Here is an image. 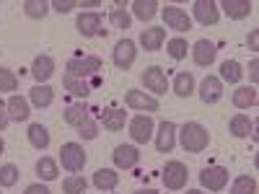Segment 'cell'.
<instances>
[{
  "instance_id": "9a60e30c",
  "label": "cell",
  "mask_w": 259,
  "mask_h": 194,
  "mask_svg": "<svg viewBox=\"0 0 259 194\" xmlns=\"http://www.w3.org/2000/svg\"><path fill=\"white\" fill-rule=\"evenodd\" d=\"M221 99H223V80L215 75H207L200 83V101L202 104H218Z\"/></svg>"
},
{
  "instance_id": "cb8c5ba5",
  "label": "cell",
  "mask_w": 259,
  "mask_h": 194,
  "mask_svg": "<svg viewBox=\"0 0 259 194\" xmlns=\"http://www.w3.org/2000/svg\"><path fill=\"white\" fill-rule=\"evenodd\" d=\"M251 129H254V122H251L246 114H236V117H231V122H228V132H231L233 137H239V140L249 137Z\"/></svg>"
},
{
  "instance_id": "4dcf8cb0",
  "label": "cell",
  "mask_w": 259,
  "mask_h": 194,
  "mask_svg": "<svg viewBox=\"0 0 259 194\" xmlns=\"http://www.w3.org/2000/svg\"><path fill=\"white\" fill-rule=\"evenodd\" d=\"M36 174L45 179V181H55L57 176H60V168H57V163L52 161V158H39L36 161Z\"/></svg>"
},
{
  "instance_id": "b9f144b4",
  "label": "cell",
  "mask_w": 259,
  "mask_h": 194,
  "mask_svg": "<svg viewBox=\"0 0 259 194\" xmlns=\"http://www.w3.org/2000/svg\"><path fill=\"white\" fill-rule=\"evenodd\" d=\"M8 106H6V101H0V132H3V129L8 127Z\"/></svg>"
},
{
  "instance_id": "c3c4849f",
  "label": "cell",
  "mask_w": 259,
  "mask_h": 194,
  "mask_svg": "<svg viewBox=\"0 0 259 194\" xmlns=\"http://www.w3.org/2000/svg\"><path fill=\"white\" fill-rule=\"evenodd\" d=\"M187 194H205L202 189H187Z\"/></svg>"
},
{
  "instance_id": "52a82bcc",
  "label": "cell",
  "mask_w": 259,
  "mask_h": 194,
  "mask_svg": "<svg viewBox=\"0 0 259 194\" xmlns=\"http://www.w3.org/2000/svg\"><path fill=\"white\" fill-rule=\"evenodd\" d=\"M143 78V85L148 91H153L156 96H163L168 91V80H166V73L158 68V65H150V68L140 75Z\"/></svg>"
},
{
  "instance_id": "1f68e13d",
  "label": "cell",
  "mask_w": 259,
  "mask_h": 194,
  "mask_svg": "<svg viewBox=\"0 0 259 194\" xmlns=\"http://www.w3.org/2000/svg\"><path fill=\"white\" fill-rule=\"evenodd\" d=\"M221 78H223L226 83H239V80L244 78L241 65L236 62V60H226V62L221 65Z\"/></svg>"
},
{
  "instance_id": "836d02e7",
  "label": "cell",
  "mask_w": 259,
  "mask_h": 194,
  "mask_svg": "<svg viewBox=\"0 0 259 194\" xmlns=\"http://www.w3.org/2000/svg\"><path fill=\"white\" fill-rule=\"evenodd\" d=\"M231 194H256V179L254 176H239L231 184Z\"/></svg>"
},
{
  "instance_id": "74e56055",
  "label": "cell",
  "mask_w": 259,
  "mask_h": 194,
  "mask_svg": "<svg viewBox=\"0 0 259 194\" xmlns=\"http://www.w3.org/2000/svg\"><path fill=\"white\" fill-rule=\"evenodd\" d=\"M18 181V168L13 163L0 166V186H13Z\"/></svg>"
},
{
  "instance_id": "bcb514c9",
  "label": "cell",
  "mask_w": 259,
  "mask_h": 194,
  "mask_svg": "<svg viewBox=\"0 0 259 194\" xmlns=\"http://www.w3.org/2000/svg\"><path fill=\"white\" fill-rule=\"evenodd\" d=\"M78 8H101V0H80Z\"/></svg>"
},
{
  "instance_id": "5bb4252c",
  "label": "cell",
  "mask_w": 259,
  "mask_h": 194,
  "mask_svg": "<svg viewBox=\"0 0 259 194\" xmlns=\"http://www.w3.org/2000/svg\"><path fill=\"white\" fill-rule=\"evenodd\" d=\"M161 13H163V21H166V26H168V29H174V31H189V29H192V18H189L182 8H177V6H166Z\"/></svg>"
},
{
  "instance_id": "f35d334b",
  "label": "cell",
  "mask_w": 259,
  "mask_h": 194,
  "mask_svg": "<svg viewBox=\"0 0 259 194\" xmlns=\"http://www.w3.org/2000/svg\"><path fill=\"white\" fill-rule=\"evenodd\" d=\"M109 21H112L117 29H130V24H133V16H130L124 8H114L112 16H109Z\"/></svg>"
},
{
  "instance_id": "7dc6e473",
  "label": "cell",
  "mask_w": 259,
  "mask_h": 194,
  "mask_svg": "<svg viewBox=\"0 0 259 194\" xmlns=\"http://www.w3.org/2000/svg\"><path fill=\"white\" fill-rule=\"evenodd\" d=\"M135 194H156V191H153V189H138Z\"/></svg>"
},
{
  "instance_id": "f1b7e54d",
  "label": "cell",
  "mask_w": 259,
  "mask_h": 194,
  "mask_svg": "<svg viewBox=\"0 0 259 194\" xmlns=\"http://www.w3.org/2000/svg\"><path fill=\"white\" fill-rule=\"evenodd\" d=\"M158 3L156 0H135L133 3V13H135V18H140V21H150L156 13H158Z\"/></svg>"
},
{
  "instance_id": "83f0119b",
  "label": "cell",
  "mask_w": 259,
  "mask_h": 194,
  "mask_svg": "<svg viewBox=\"0 0 259 194\" xmlns=\"http://www.w3.org/2000/svg\"><path fill=\"white\" fill-rule=\"evenodd\" d=\"M174 93L179 99H189L194 93V75L192 73H179L174 78Z\"/></svg>"
},
{
  "instance_id": "3957f363",
  "label": "cell",
  "mask_w": 259,
  "mask_h": 194,
  "mask_svg": "<svg viewBox=\"0 0 259 194\" xmlns=\"http://www.w3.org/2000/svg\"><path fill=\"white\" fill-rule=\"evenodd\" d=\"M60 161H62V168L65 171H70V174H75V171H83V166H85V150H83V145H78V142H65L62 148H60Z\"/></svg>"
},
{
  "instance_id": "4fadbf2b",
  "label": "cell",
  "mask_w": 259,
  "mask_h": 194,
  "mask_svg": "<svg viewBox=\"0 0 259 194\" xmlns=\"http://www.w3.org/2000/svg\"><path fill=\"white\" fill-rule=\"evenodd\" d=\"M31 75H34L36 85H45L55 75V60L50 55H36L31 62Z\"/></svg>"
},
{
  "instance_id": "ee69618b",
  "label": "cell",
  "mask_w": 259,
  "mask_h": 194,
  "mask_svg": "<svg viewBox=\"0 0 259 194\" xmlns=\"http://www.w3.org/2000/svg\"><path fill=\"white\" fill-rule=\"evenodd\" d=\"M24 194H50V189L45 184H31V186H26Z\"/></svg>"
},
{
  "instance_id": "d6986e66",
  "label": "cell",
  "mask_w": 259,
  "mask_h": 194,
  "mask_svg": "<svg viewBox=\"0 0 259 194\" xmlns=\"http://www.w3.org/2000/svg\"><path fill=\"white\" fill-rule=\"evenodd\" d=\"M99 119H101V124H104L106 129H109V132H119V129H124L127 112L109 106V109H101V112H99Z\"/></svg>"
},
{
  "instance_id": "484cf974",
  "label": "cell",
  "mask_w": 259,
  "mask_h": 194,
  "mask_svg": "<svg viewBox=\"0 0 259 194\" xmlns=\"http://www.w3.org/2000/svg\"><path fill=\"white\" fill-rule=\"evenodd\" d=\"M62 88H65V91H70L73 96L85 99V96L94 91V85H91V83H85V80H78V78H70V75H62Z\"/></svg>"
},
{
  "instance_id": "30bf717a",
  "label": "cell",
  "mask_w": 259,
  "mask_h": 194,
  "mask_svg": "<svg viewBox=\"0 0 259 194\" xmlns=\"http://www.w3.org/2000/svg\"><path fill=\"white\" fill-rule=\"evenodd\" d=\"M124 104L130 106V109H135V112H145V114H150V112H158V99H153V96H145L143 91H127L124 93Z\"/></svg>"
},
{
  "instance_id": "8fae6325",
  "label": "cell",
  "mask_w": 259,
  "mask_h": 194,
  "mask_svg": "<svg viewBox=\"0 0 259 194\" xmlns=\"http://www.w3.org/2000/svg\"><path fill=\"white\" fill-rule=\"evenodd\" d=\"M75 26L83 36H106V29H101V16L96 11H89V13H80Z\"/></svg>"
},
{
  "instance_id": "7c38bea8",
  "label": "cell",
  "mask_w": 259,
  "mask_h": 194,
  "mask_svg": "<svg viewBox=\"0 0 259 194\" xmlns=\"http://www.w3.org/2000/svg\"><path fill=\"white\" fill-rule=\"evenodd\" d=\"M192 11H194V18H197L202 26H215L221 18L218 3H212V0H197V3L192 6Z\"/></svg>"
},
{
  "instance_id": "f546056e",
  "label": "cell",
  "mask_w": 259,
  "mask_h": 194,
  "mask_svg": "<svg viewBox=\"0 0 259 194\" xmlns=\"http://www.w3.org/2000/svg\"><path fill=\"white\" fill-rule=\"evenodd\" d=\"M62 119H65V124H70V127H78V124H83L85 119H89V106H83V104H75V106H70V109H65Z\"/></svg>"
},
{
  "instance_id": "e575fe53",
  "label": "cell",
  "mask_w": 259,
  "mask_h": 194,
  "mask_svg": "<svg viewBox=\"0 0 259 194\" xmlns=\"http://www.w3.org/2000/svg\"><path fill=\"white\" fill-rule=\"evenodd\" d=\"M166 52H168V57H171V60H184V57H187V52H189L187 39H182V36L171 39L168 44H166Z\"/></svg>"
},
{
  "instance_id": "5b68a950",
  "label": "cell",
  "mask_w": 259,
  "mask_h": 194,
  "mask_svg": "<svg viewBox=\"0 0 259 194\" xmlns=\"http://www.w3.org/2000/svg\"><path fill=\"white\" fill-rule=\"evenodd\" d=\"M200 184H202L207 191H221V189H226V184H228V168H223V166H207V168H202Z\"/></svg>"
},
{
  "instance_id": "d4e9b609",
  "label": "cell",
  "mask_w": 259,
  "mask_h": 194,
  "mask_svg": "<svg viewBox=\"0 0 259 194\" xmlns=\"http://www.w3.org/2000/svg\"><path fill=\"white\" fill-rule=\"evenodd\" d=\"M29 142L36 148V150H45L47 145H50V129L45 127V124H39V122H34V124H29Z\"/></svg>"
},
{
  "instance_id": "ac0fdd59",
  "label": "cell",
  "mask_w": 259,
  "mask_h": 194,
  "mask_svg": "<svg viewBox=\"0 0 259 194\" xmlns=\"http://www.w3.org/2000/svg\"><path fill=\"white\" fill-rule=\"evenodd\" d=\"M112 156H114L117 168H135L138 161H140V150L135 145H117Z\"/></svg>"
},
{
  "instance_id": "f6af8a7d",
  "label": "cell",
  "mask_w": 259,
  "mask_h": 194,
  "mask_svg": "<svg viewBox=\"0 0 259 194\" xmlns=\"http://www.w3.org/2000/svg\"><path fill=\"white\" fill-rule=\"evenodd\" d=\"M246 41H249V50H254V52H256V50H259V31H256V29H254V31H249V39H246Z\"/></svg>"
},
{
  "instance_id": "603a6c76",
  "label": "cell",
  "mask_w": 259,
  "mask_h": 194,
  "mask_svg": "<svg viewBox=\"0 0 259 194\" xmlns=\"http://www.w3.org/2000/svg\"><path fill=\"white\" fill-rule=\"evenodd\" d=\"M117 184H119V174L112 168H99L94 174V186L101 189V191H114Z\"/></svg>"
},
{
  "instance_id": "4316f807",
  "label": "cell",
  "mask_w": 259,
  "mask_h": 194,
  "mask_svg": "<svg viewBox=\"0 0 259 194\" xmlns=\"http://www.w3.org/2000/svg\"><path fill=\"white\" fill-rule=\"evenodd\" d=\"M29 96H31V104L39 106V109H47V106L55 101V91L50 88V85H34Z\"/></svg>"
},
{
  "instance_id": "ab89813d",
  "label": "cell",
  "mask_w": 259,
  "mask_h": 194,
  "mask_svg": "<svg viewBox=\"0 0 259 194\" xmlns=\"http://www.w3.org/2000/svg\"><path fill=\"white\" fill-rule=\"evenodd\" d=\"M75 129H78V135H80L83 140H96V135H99V127H96L94 119H85V122L78 124Z\"/></svg>"
},
{
  "instance_id": "7a4b0ae2",
  "label": "cell",
  "mask_w": 259,
  "mask_h": 194,
  "mask_svg": "<svg viewBox=\"0 0 259 194\" xmlns=\"http://www.w3.org/2000/svg\"><path fill=\"white\" fill-rule=\"evenodd\" d=\"M101 65H104V62H101V57H96V55H89V57H73V60H68V65H65V75L78 78V80H85V78L99 75Z\"/></svg>"
},
{
  "instance_id": "e0dca14e",
  "label": "cell",
  "mask_w": 259,
  "mask_h": 194,
  "mask_svg": "<svg viewBox=\"0 0 259 194\" xmlns=\"http://www.w3.org/2000/svg\"><path fill=\"white\" fill-rule=\"evenodd\" d=\"M218 8H223V13L228 18H233V21H244V18L251 16L254 3H251V0H223Z\"/></svg>"
},
{
  "instance_id": "60d3db41",
  "label": "cell",
  "mask_w": 259,
  "mask_h": 194,
  "mask_svg": "<svg viewBox=\"0 0 259 194\" xmlns=\"http://www.w3.org/2000/svg\"><path fill=\"white\" fill-rule=\"evenodd\" d=\"M52 8H55L57 13H70L73 8H78V3H75V0H55Z\"/></svg>"
},
{
  "instance_id": "ffe728a7",
  "label": "cell",
  "mask_w": 259,
  "mask_h": 194,
  "mask_svg": "<svg viewBox=\"0 0 259 194\" xmlns=\"http://www.w3.org/2000/svg\"><path fill=\"white\" fill-rule=\"evenodd\" d=\"M163 39H166V29H161V26H150V29H143V34H140V44H143L145 52H156V50H161Z\"/></svg>"
},
{
  "instance_id": "9c48e42d",
  "label": "cell",
  "mask_w": 259,
  "mask_h": 194,
  "mask_svg": "<svg viewBox=\"0 0 259 194\" xmlns=\"http://www.w3.org/2000/svg\"><path fill=\"white\" fill-rule=\"evenodd\" d=\"M189 50H192V60L197 62L200 68H210L215 62V55H218V47H215L210 39H197L194 47H189Z\"/></svg>"
},
{
  "instance_id": "44dd1931",
  "label": "cell",
  "mask_w": 259,
  "mask_h": 194,
  "mask_svg": "<svg viewBox=\"0 0 259 194\" xmlns=\"http://www.w3.org/2000/svg\"><path fill=\"white\" fill-rule=\"evenodd\" d=\"M6 106H8V119H11V122H26L29 114H31L29 101H26L24 96H18V93H13Z\"/></svg>"
},
{
  "instance_id": "ba28073f",
  "label": "cell",
  "mask_w": 259,
  "mask_h": 194,
  "mask_svg": "<svg viewBox=\"0 0 259 194\" xmlns=\"http://www.w3.org/2000/svg\"><path fill=\"white\" fill-rule=\"evenodd\" d=\"M153 119H150V114H138L130 119V135H133L135 142H148L150 137H153Z\"/></svg>"
},
{
  "instance_id": "8992f818",
  "label": "cell",
  "mask_w": 259,
  "mask_h": 194,
  "mask_svg": "<svg viewBox=\"0 0 259 194\" xmlns=\"http://www.w3.org/2000/svg\"><path fill=\"white\" fill-rule=\"evenodd\" d=\"M135 57H138V50H135V41L133 39H119L117 44H114V65L119 70H130L135 65Z\"/></svg>"
},
{
  "instance_id": "7402d4cb",
  "label": "cell",
  "mask_w": 259,
  "mask_h": 194,
  "mask_svg": "<svg viewBox=\"0 0 259 194\" xmlns=\"http://www.w3.org/2000/svg\"><path fill=\"white\" fill-rule=\"evenodd\" d=\"M259 101V93L254 85H239V88L233 91V106L236 109H249V106H256Z\"/></svg>"
},
{
  "instance_id": "2e32d148",
  "label": "cell",
  "mask_w": 259,
  "mask_h": 194,
  "mask_svg": "<svg viewBox=\"0 0 259 194\" xmlns=\"http://www.w3.org/2000/svg\"><path fill=\"white\" fill-rule=\"evenodd\" d=\"M177 145V124L174 122H161L158 135H156V150L158 153H171Z\"/></svg>"
},
{
  "instance_id": "d590c367",
  "label": "cell",
  "mask_w": 259,
  "mask_h": 194,
  "mask_svg": "<svg viewBox=\"0 0 259 194\" xmlns=\"http://www.w3.org/2000/svg\"><path fill=\"white\" fill-rule=\"evenodd\" d=\"M16 88H18V75L8 68H0V93L16 91Z\"/></svg>"
},
{
  "instance_id": "7bdbcfd3",
  "label": "cell",
  "mask_w": 259,
  "mask_h": 194,
  "mask_svg": "<svg viewBox=\"0 0 259 194\" xmlns=\"http://www.w3.org/2000/svg\"><path fill=\"white\" fill-rule=\"evenodd\" d=\"M249 78H251V83L259 80V60H256V57L249 62Z\"/></svg>"
},
{
  "instance_id": "d6a6232c",
  "label": "cell",
  "mask_w": 259,
  "mask_h": 194,
  "mask_svg": "<svg viewBox=\"0 0 259 194\" xmlns=\"http://www.w3.org/2000/svg\"><path fill=\"white\" fill-rule=\"evenodd\" d=\"M24 13L39 21L50 13V3H45V0H24Z\"/></svg>"
},
{
  "instance_id": "6da1fadb",
  "label": "cell",
  "mask_w": 259,
  "mask_h": 194,
  "mask_svg": "<svg viewBox=\"0 0 259 194\" xmlns=\"http://www.w3.org/2000/svg\"><path fill=\"white\" fill-rule=\"evenodd\" d=\"M182 148L187 150V153H202V150L210 145V132L200 124V122H187L182 127Z\"/></svg>"
},
{
  "instance_id": "277c9868",
  "label": "cell",
  "mask_w": 259,
  "mask_h": 194,
  "mask_svg": "<svg viewBox=\"0 0 259 194\" xmlns=\"http://www.w3.org/2000/svg\"><path fill=\"white\" fill-rule=\"evenodd\" d=\"M187 179H189V171H187V166L182 161H168L163 166V184H166V189L179 191V189L187 186Z\"/></svg>"
},
{
  "instance_id": "8d00e7d4",
  "label": "cell",
  "mask_w": 259,
  "mask_h": 194,
  "mask_svg": "<svg viewBox=\"0 0 259 194\" xmlns=\"http://www.w3.org/2000/svg\"><path fill=\"white\" fill-rule=\"evenodd\" d=\"M85 179L83 176H70V179H65L62 181V191L65 194H85Z\"/></svg>"
},
{
  "instance_id": "681fc988",
  "label": "cell",
  "mask_w": 259,
  "mask_h": 194,
  "mask_svg": "<svg viewBox=\"0 0 259 194\" xmlns=\"http://www.w3.org/2000/svg\"><path fill=\"white\" fill-rule=\"evenodd\" d=\"M3 150H6V142H3V137H0V153H3Z\"/></svg>"
}]
</instances>
